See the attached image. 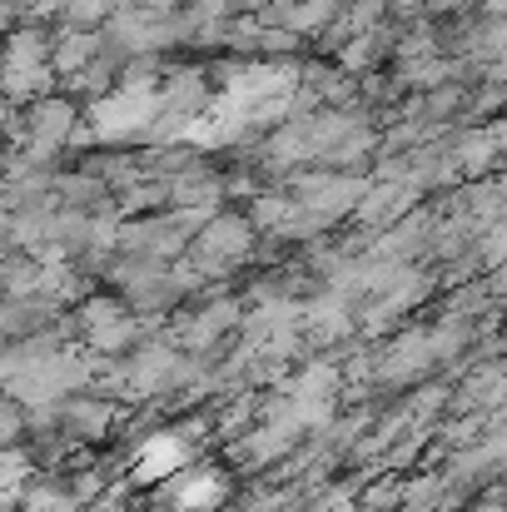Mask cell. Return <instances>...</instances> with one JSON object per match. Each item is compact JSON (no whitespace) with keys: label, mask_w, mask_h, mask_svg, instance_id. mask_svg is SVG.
Wrapping results in <instances>:
<instances>
[{"label":"cell","mask_w":507,"mask_h":512,"mask_svg":"<svg viewBox=\"0 0 507 512\" xmlns=\"http://www.w3.org/2000/svg\"><path fill=\"white\" fill-rule=\"evenodd\" d=\"M184 463H189V448H184L179 438L160 433V438H150V443L135 453V478H140V483H165Z\"/></svg>","instance_id":"obj_1"},{"label":"cell","mask_w":507,"mask_h":512,"mask_svg":"<svg viewBox=\"0 0 507 512\" xmlns=\"http://www.w3.org/2000/svg\"><path fill=\"white\" fill-rule=\"evenodd\" d=\"M224 503V478L219 473H189L179 488H174V508L179 512H209Z\"/></svg>","instance_id":"obj_2"}]
</instances>
